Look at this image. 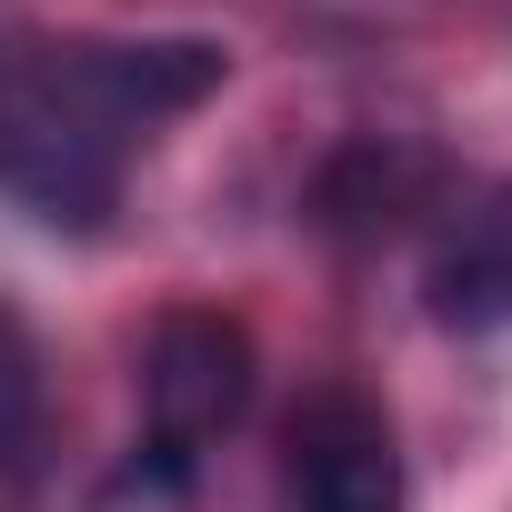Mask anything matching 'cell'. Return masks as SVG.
<instances>
[{"instance_id":"cell-4","label":"cell","mask_w":512,"mask_h":512,"mask_svg":"<svg viewBox=\"0 0 512 512\" xmlns=\"http://www.w3.org/2000/svg\"><path fill=\"white\" fill-rule=\"evenodd\" d=\"M412 191H422V161H412V151H392V141H352V151L322 161L312 211H322V231L372 241V231H392V221L412 211Z\"/></svg>"},{"instance_id":"cell-2","label":"cell","mask_w":512,"mask_h":512,"mask_svg":"<svg viewBox=\"0 0 512 512\" xmlns=\"http://www.w3.org/2000/svg\"><path fill=\"white\" fill-rule=\"evenodd\" d=\"M282 472H292L302 512H402V442H392L382 402H362V392H312L292 412Z\"/></svg>"},{"instance_id":"cell-5","label":"cell","mask_w":512,"mask_h":512,"mask_svg":"<svg viewBox=\"0 0 512 512\" xmlns=\"http://www.w3.org/2000/svg\"><path fill=\"white\" fill-rule=\"evenodd\" d=\"M41 432H51V382H41V342L0 312V482H21L41 462Z\"/></svg>"},{"instance_id":"cell-3","label":"cell","mask_w":512,"mask_h":512,"mask_svg":"<svg viewBox=\"0 0 512 512\" xmlns=\"http://www.w3.org/2000/svg\"><path fill=\"white\" fill-rule=\"evenodd\" d=\"M422 302L442 332H502L512 322V181L442 211V231L422 251Z\"/></svg>"},{"instance_id":"cell-1","label":"cell","mask_w":512,"mask_h":512,"mask_svg":"<svg viewBox=\"0 0 512 512\" xmlns=\"http://www.w3.org/2000/svg\"><path fill=\"white\" fill-rule=\"evenodd\" d=\"M251 332L231 312H161L151 322V352H141V422H151V452L161 472H191L201 442H221L241 412H251Z\"/></svg>"}]
</instances>
